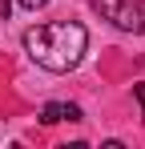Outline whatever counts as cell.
<instances>
[{"instance_id":"6da1fadb","label":"cell","mask_w":145,"mask_h":149,"mask_svg":"<svg viewBox=\"0 0 145 149\" xmlns=\"http://www.w3.org/2000/svg\"><path fill=\"white\" fill-rule=\"evenodd\" d=\"M85 45H89V32L72 20H56V24H36L24 32V49L28 56L48 69V73H69L81 65L85 56Z\"/></svg>"},{"instance_id":"7a4b0ae2","label":"cell","mask_w":145,"mask_h":149,"mask_svg":"<svg viewBox=\"0 0 145 149\" xmlns=\"http://www.w3.org/2000/svg\"><path fill=\"white\" fill-rule=\"evenodd\" d=\"M121 32H145V0H89Z\"/></svg>"},{"instance_id":"3957f363","label":"cell","mask_w":145,"mask_h":149,"mask_svg":"<svg viewBox=\"0 0 145 149\" xmlns=\"http://www.w3.org/2000/svg\"><path fill=\"white\" fill-rule=\"evenodd\" d=\"M40 121H45V125H56V121H81V109H77V105H65V101H52V105H45Z\"/></svg>"},{"instance_id":"277c9868","label":"cell","mask_w":145,"mask_h":149,"mask_svg":"<svg viewBox=\"0 0 145 149\" xmlns=\"http://www.w3.org/2000/svg\"><path fill=\"white\" fill-rule=\"evenodd\" d=\"M133 97H137V105H141V117H145V85H133Z\"/></svg>"},{"instance_id":"5b68a950","label":"cell","mask_w":145,"mask_h":149,"mask_svg":"<svg viewBox=\"0 0 145 149\" xmlns=\"http://www.w3.org/2000/svg\"><path fill=\"white\" fill-rule=\"evenodd\" d=\"M20 4H24V8H28V12H36V8H45L48 0H20Z\"/></svg>"},{"instance_id":"8992f818","label":"cell","mask_w":145,"mask_h":149,"mask_svg":"<svg viewBox=\"0 0 145 149\" xmlns=\"http://www.w3.org/2000/svg\"><path fill=\"white\" fill-rule=\"evenodd\" d=\"M8 8H12V0H0V24L8 20Z\"/></svg>"}]
</instances>
